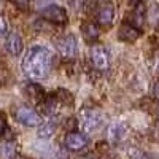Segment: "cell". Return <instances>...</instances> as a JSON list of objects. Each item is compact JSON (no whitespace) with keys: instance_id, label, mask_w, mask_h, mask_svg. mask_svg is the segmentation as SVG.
<instances>
[{"instance_id":"1","label":"cell","mask_w":159,"mask_h":159,"mask_svg":"<svg viewBox=\"0 0 159 159\" xmlns=\"http://www.w3.org/2000/svg\"><path fill=\"white\" fill-rule=\"evenodd\" d=\"M52 65V52L46 46L35 45L29 48L27 54L22 59V72L30 80H43L48 76Z\"/></svg>"},{"instance_id":"2","label":"cell","mask_w":159,"mask_h":159,"mask_svg":"<svg viewBox=\"0 0 159 159\" xmlns=\"http://www.w3.org/2000/svg\"><path fill=\"white\" fill-rule=\"evenodd\" d=\"M40 16L45 21L52 22V24H67L69 21V15L62 7L59 5H48L40 11Z\"/></svg>"},{"instance_id":"3","label":"cell","mask_w":159,"mask_h":159,"mask_svg":"<svg viewBox=\"0 0 159 159\" xmlns=\"http://www.w3.org/2000/svg\"><path fill=\"white\" fill-rule=\"evenodd\" d=\"M15 116L16 119L24 124V126H29V127H35V126H40L42 124V118H40V115L30 108V107H25V105H22V107H18L15 110Z\"/></svg>"},{"instance_id":"4","label":"cell","mask_w":159,"mask_h":159,"mask_svg":"<svg viewBox=\"0 0 159 159\" xmlns=\"http://www.w3.org/2000/svg\"><path fill=\"white\" fill-rule=\"evenodd\" d=\"M103 119H105V116L97 110H83L81 111V126L88 132L97 130L102 126Z\"/></svg>"},{"instance_id":"5","label":"cell","mask_w":159,"mask_h":159,"mask_svg":"<svg viewBox=\"0 0 159 159\" xmlns=\"http://www.w3.org/2000/svg\"><path fill=\"white\" fill-rule=\"evenodd\" d=\"M115 19V5L108 0L100 2L97 7V21L103 27H110Z\"/></svg>"},{"instance_id":"6","label":"cell","mask_w":159,"mask_h":159,"mask_svg":"<svg viewBox=\"0 0 159 159\" xmlns=\"http://www.w3.org/2000/svg\"><path fill=\"white\" fill-rule=\"evenodd\" d=\"M91 61L94 64V67L97 70H107L110 65V57L108 52L103 46H92L91 49Z\"/></svg>"},{"instance_id":"7","label":"cell","mask_w":159,"mask_h":159,"mask_svg":"<svg viewBox=\"0 0 159 159\" xmlns=\"http://www.w3.org/2000/svg\"><path fill=\"white\" fill-rule=\"evenodd\" d=\"M59 51L62 52L64 57L67 59H75L78 56V42L75 35H67L59 42Z\"/></svg>"},{"instance_id":"8","label":"cell","mask_w":159,"mask_h":159,"mask_svg":"<svg viewBox=\"0 0 159 159\" xmlns=\"http://www.w3.org/2000/svg\"><path fill=\"white\" fill-rule=\"evenodd\" d=\"M64 143H65V147H67L69 150H72V151H80V150H83L86 145H88V139L81 134V132L72 130V132H69V134L65 135Z\"/></svg>"},{"instance_id":"9","label":"cell","mask_w":159,"mask_h":159,"mask_svg":"<svg viewBox=\"0 0 159 159\" xmlns=\"http://www.w3.org/2000/svg\"><path fill=\"white\" fill-rule=\"evenodd\" d=\"M7 49L10 54L13 56H19L22 49H24V43H22V38L18 32H11L7 38Z\"/></svg>"},{"instance_id":"10","label":"cell","mask_w":159,"mask_h":159,"mask_svg":"<svg viewBox=\"0 0 159 159\" xmlns=\"http://www.w3.org/2000/svg\"><path fill=\"white\" fill-rule=\"evenodd\" d=\"M143 21H145V3H143V2H139V3L135 5V8L132 10V13H130V21H129V24L134 25L135 29L140 30V27L143 25Z\"/></svg>"},{"instance_id":"11","label":"cell","mask_w":159,"mask_h":159,"mask_svg":"<svg viewBox=\"0 0 159 159\" xmlns=\"http://www.w3.org/2000/svg\"><path fill=\"white\" fill-rule=\"evenodd\" d=\"M119 40H124V42H135L140 35V30L135 29L134 25H130L129 22H124L121 27H119Z\"/></svg>"},{"instance_id":"12","label":"cell","mask_w":159,"mask_h":159,"mask_svg":"<svg viewBox=\"0 0 159 159\" xmlns=\"http://www.w3.org/2000/svg\"><path fill=\"white\" fill-rule=\"evenodd\" d=\"M81 35H83V38L86 40L88 43H94L96 40L99 38L100 32H99V27L94 22H84L81 25Z\"/></svg>"},{"instance_id":"13","label":"cell","mask_w":159,"mask_h":159,"mask_svg":"<svg viewBox=\"0 0 159 159\" xmlns=\"http://www.w3.org/2000/svg\"><path fill=\"white\" fill-rule=\"evenodd\" d=\"M24 92L32 102H35V103L43 102V89L40 86H37V84H25Z\"/></svg>"},{"instance_id":"14","label":"cell","mask_w":159,"mask_h":159,"mask_svg":"<svg viewBox=\"0 0 159 159\" xmlns=\"http://www.w3.org/2000/svg\"><path fill=\"white\" fill-rule=\"evenodd\" d=\"M124 134H126V126L121 124V123H115L108 129V137H110L111 142H119Z\"/></svg>"},{"instance_id":"15","label":"cell","mask_w":159,"mask_h":159,"mask_svg":"<svg viewBox=\"0 0 159 159\" xmlns=\"http://www.w3.org/2000/svg\"><path fill=\"white\" fill-rule=\"evenodd\" d=\"M56 130V126L52 123H46V124H42L38 129V137L40 139H49Z\"/></svg>"},{"instance_id":"16","label":"cell","mask_w":159,"mask_h":159,"mask_svg":"<svg viewBox=\"0 0 159 159\" xmlns=\"http://www.w3.org/2000/svg\"><path fill=\"white\" fill-rule=\"evenodd\" d=\"M5 137V139H11V132L7 123V115L3 111H0V139Z\"/></svg>"},{"instance_id":"17","label":"cell","mask_w":159,"mask_h":159,"mask_svg":"<svg viewBox=\"0 0 159 159\" xmlns=\"http://www.w3.org/2000/svg\"><path fill=\"white\" fill-rule=\"evenodd\" d=\"M56 99H59L61 102H67V103H72L73 102V99H72V94L69 91H65V89H59L57 91V94H56Z\"/></svg>"},{"instance_id":"18","label":"cell","mask_w":159,"mask_h":159,"mask_svg":"<svg viewBox=\"0 0 159 159\" xmlns=\"http://www.w3.org/2000/svg\"><path fill=\"white\" fill-rule=\"evenodd\" d=\"M10 81V72H8V69L5 67V65H2L0 64V84H7Z\"/></svg>"},{"instance_id":"19","label":"cell","mask_w":159,"mask_h":159,"mask_svg":"<svg viewBox=\"0 0 159 159\" xmlns=\"http://www.w3.org/2000/svg\"><path fill=\"white\" fill-rule=\"evenodd\" d=\"M13 3L18 7V10L27 11L29 10V5H30V0H13Z\"/></svg>"},{"instance_id":"20","label":"cell","mask_w":159,"mask_h":159,"mask_svg":"<svg viewBox=\"0 0 159 159\" xmlns=\"http://www.w3.org/2000/svg\"><path fill=\"white\" fill-rule=\"evenodd\" d=\"M5 32H7V21H5V18L2 15H0V37H2Z\"/></svg>"},{"instance_id":"21","label":"cell","mask_w":159,"mask_h":159,"mask_svg":"<svg viewBox=\"0 0 159 159\" xmlns=\"http://www.w3.org/2000/svg\"><path fill=\"white\" fill-rule=\"evenodd\" d=\"M153 94H154V97L156 99H159V80L154 83V88H153Z\"/></svg>"},{"instance_id":"22","label":"cell","mask_w":159,"mask_h":159,"mask_svg":"<svg viewBox=\"0 0 159 159\" xmlns=\"http://www.w3.org/2000/svg\"><path fill=\"white\" fill-rule=\"evenodd\" d=\"M156 118L159 119V105H157V107H156Z\"/></svg>"},{"instance_id":"23","label":"cell","mask_w":159,"mask_h":159,"mask_svg":"<svg viewBox=\"0 0 159 159\" xmlns=\"http://www.w3.org/2000/svg\"><path fill=\"white\" fill-rule=\"evenodd\" d=\"M157 70H159V64H157Z\"/></svg>"},{"instance_id":"24","label":"cell","mask_w":159,"mask_h":159,"mask_svg":"<svg viewBox=\"0 0 159 159\" xmlns=\"http://www.w3.org/2000/svg\"><path fill=\"white\" fill-rule=\"evenodd\" d=\"M19 159H24V157H19Z\"/></svg>"}]
</instances>
